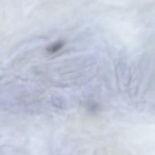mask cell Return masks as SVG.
<instances>
[{"instance_id": "obj_1", "label": "cell", "mask_w": 155, "mask_h": 155, "mask_svg": "<svg viewBox=\"0 0 155 155\" xmlns=\"http://www.w3.org/2000/svg\"><path fill=\"white\" fill-rule=\"evenodd\" d=\"M0 155H9V154H8L7 153L5 152V151H2V150H0Z\"/></svg>"}]
</instances>
